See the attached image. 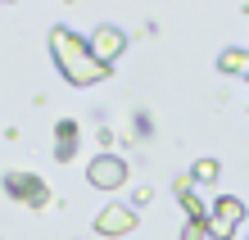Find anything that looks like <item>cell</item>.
<instances>
[{"label":"cell","mask_w":249,"mask_h":240,"mask_svg":"<svg viewBox=\"0 0 249 240\" xmlns=\"http://www.w3.org/2000/svg\"><path fill=\"white\" fill-rule=\"evenodd\" d=\"M50 55H54L59 73L72 86H91V82H105L109 77V68L91 55V46H86L77 32H68V27H54V32H50Z\"/></svg>","instance_id":"6da1fadb"},{"label":"cell","mask_w":249,"mask_h":240,"mask_svg":"<svg viewBox=\"0 0 249 240\" xmlns=\"http://www.w3.org/2000/svg\"><path fill=\"white\" fill-rule=\"evenodd\" d=\"M245 218V204L236 200V195H222V200H213L209 208V222H204V231H209V240H231Z\"/></svg>","instance_id":"7a4b0ae2"},{"label":"cell","mask_w":249,"mask_h":240,"mask_svg":"<svg viewBox=\"0 0 249 240\" xmlns=\"http://www.w3.org/2000/svg\"><path fill=\"white\" fill-rule=\"evenodd\" d=\"M5 190H9L18 204H27V208H41V204H50V186L41 182L36 172H5Z\"/></svg>","instance_id":"3957f363"},{"label":"cell","mask_w":249,"mask_h":240,"mask_svg":"<svg viewBox=\"0 0 249 240\" xmlns=\"http://www.w3.org/2000/svg\"><path fill=\"white\" fill-rule=\"evenodd\" d=\"M86 182H91L95 190H118L127 182V163L118 154H95L91 163H86Z\"/></svg>","instance_id":"277c9868"},{"label":"cell","mask_w":249,"mask_h":240,"mask_svg":"<svg viewBox=\"0 0 249 240\" xmlns=\"http://www.w3.org/2000/svg\"><path fill=\"white\" fill-rule=\"evenodd\" d=\"M86 46H91V55L100 59V64H113V59H118L123 50H127V37L118 32V27H113V23H100L95 27V32H91V41H86Z\"/></svg>","instance_id":"5b68a950"},{"label":"cell","mask_w":249,"mask_h":240,"mask_svg":"<svg viewBox=\"0 0 249 240\" xmlns=\"http://www.w3.org/2000/svg\"><path fill=\"white\" fill-rule=\"evenodd\" d=\"M95 231L100 236H127V231H136V208H127V204L100 208V213H95Z\"/></svg>","instance_id":"8992f818"},{"label":"cell","mask_w":249,"mask_h":240,"mask_svg":"<svg viewBox=\"0 0 249 240\" xmlns=\"http://www.w3.org/2000/svg\"><path fill=\"white\" fill-rule=\"evenodd\" d=\"M77 136H82V127L72 123V118H59V123H54V141H59L54 145V159L59 163H68L72 154H77Z\"/></svg>","instance_id":"52a82bcc"},{"label":"cell","mask_w":249,"mask_h":240,"mask_svg":"<svg viewBox=\"0 0 249 240\" xmlns=\"http://www.w3.org/2000/svg\"><path fill=\"white\" fill-rule=\"evenodd\" d=\"M217 73H249V50H222L217 55Z\"/></svg>","instance_id":"ba28073f"},{"label":"cell","mask_w":249,"mask_h":240,"mask_svg":"<svg viewBox=\"0 0 249 240\" xmlns=\"http://www.w3.org/2000/svg\"><path fill=\"white\" fill-rule=\"evenodd\" d=\"M190 177H195L199 186H209V182H217V177H222V163H217V159H199L195 168H190Z\"/></svg>","instance_id":"9c48e42d"},{"label":"cell","mask_w":249,"mask_h":240,"mask_svg":"<svg viewBox=\"0 0 249 240\" xmlns=\"http://www.w3.org/2000/svg\"><path fill=\"white\" fill-rule=\"evenodd\" d=\"M181 208H186V218H190V222H209V208L199 204V195H195V190L181 195Z\"/></svg>","instance_id":"30bf717a"},{"label":"cell","mask_w":249,"mask_h":240,"mask_svg":"<svg viewBox=\"0 0 249 240\" xmlns=\"http://www.w3.org/2000/svg\"><path fill=\"white\" fill-rule=\"evenodd\" d=\"M177 240H209V231H204V222H186Z\"/></svg>","instance_id":"8fae6325"},{"label":"cell","mask_w":249,"mask_h":240,"mask_svg":"<svg viewBox=\"0 0 249 240\" xmlns=\"http://www.w3.org/2000/svg\"><path fill=\"white\" fill-rule=\"evenodd\" d=\"M150 200H154V190H150V186H136V190H131V208H145Z\"/></svg>","instance_id":"7c38bea8"},{"label":"cell","mask_w":249,"mask_h":240,"mask_svg":"<svg viewBox=\"0 0 249 240\" xmlns=\"http://www.w3.org/2000/svg\"><path fill=\"white\" fill-rule=\"evenodd\" d=\"M172 190H177V200H181V195H190V190H195V177H177V182H172Z\"/></svg>","instance_id":"4fadbf2b"}]
</instances>
